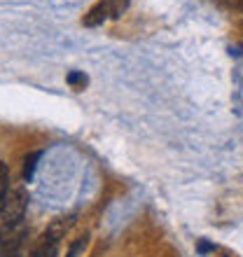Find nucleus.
I'll list each match as a JSON object with an SVG mask.
<instances>
[{
  "mask_svg": "<svg viewBox=\"0 0 243 257\" xmlns=\"http://www.w3.org/2000/svg\"><path fill=\"white\" fill-rule=\"evenodd\" d=\"M66 82H68V84H70L73 89L82 91V89L89 84V77L82 73V70H70V73H68V77H66Z\"/></svg>",
  "mask_w": 243,
  "mask_h": 257,
  "instance_id": "423d86ee",
  "label": "nucleus"
},
{
  "mask_svg": "<svg viewBox=\"0 0 243 257\" xmlns=\"http://www.w3.org/2000/svg\"><path fill=\"white\" fill-rule=\"evenodd\" d=\"M14 257H21V255H19V252H17V255H14Z\"/></svg>",
  "mask_w": 243,
  "mask_h": 257,
  "instance_id": "9b49d317",
  "label": "nucleus"
},
{
  "mask_svg": "<svg viewBox=\"0 0 243 257\" xmlns=\"http://www.w3.org/2000/svg\"><path fill=\"white\" fill-rule=\"evenodd\" d=\"M7 190H10V166L0 162V210L7 201Z\"/></svg>",
  "mask_w": 243,
  "mask_h": 257,
  "instance_id": "39448f33",
  "label": "nucleus"
},
{
  "mask_svg": "<svg viewBox=\"0 0 243 257\" xmlns=\"http://www.w3.org/2000/svg\"><path fill=\"white\" fill-rule=\"evenodd\" d=\"M40 155H33L31 159H26V176L31 178V173H33V169H35V159H38Z\"/></svg>",
  "mask_w": 243,
  "mask_h": 257,
  "instance_id": "1a4fd4ad",
  "label": "nucleus"
},
{
  "mask_svg": "<svg viewBox=\"0 0 243 257\" xmlns=\"http://www.w3.org/2000/svg\"><path fill=\"white\" fill-rule=\"evenodd\" d=\"M87 238H89V236L75 238L73 243H70V250H68V255H66V257H77V252H82L84 248H87Z\"/></svg>",
  "mask_w": 243,
  "mask_h": 257,
  "instance_id": "0eeeda50",
  "label": "nucleus"
},
{
  "mask_svg": "<svg viewBox=\"0 0 243 257\" xmlns=\"http://www.w3.org/2000/svg\"><path fill=\"white\" fill-rule=\"evenodd\" d=\"M26 208H28V192L24 190V187H17L12 194L7 196L5 206L0 210L3 227H19V224H24Z\"/></svg>",
  "mask_w": 243,
  "mask_h": 257,
  "instance_id": "f03ea898",
  "label": "nucleus"
},
{
  "mask_svg": "<svg viewBox=\"0 0 243 257\" xmlns=\"http://www.w3.org/2000/svg\"><path fill=\"white\" fill-rule=\"evenodd\" d=\"M210 248H213V245H210V243H203V241H201V243H199V250H201V252L210 250Z\"/></svg>",
  "mask_w": 243,
  "mask_h": 257,
  "instance_id": "9d476101",
  "label": "nucleus"
},
{
  "mask_svg": "<svg viewBox=\"0 0 243 257\" xmlns=\"http://www.w3.org/2000/svg\"><path fill=\"white\" fill-rule=\"evenodd\" d=\"M112 3V19H119L122 12L129 7V0H110Z\"/></svg>",
  "mask_w": 243,
  "mask_h": 257,
  "instance_id": "6e6552de",
  "label": "nucleus"
},
{
  "mask_svg": "<svg viewBox=\"0 0 243 257\" xmlns=\"http://www.w3.org/2000/svg\"><path fill=\"white\" fill-rule=\"evenodd\" d=\"M26 238V227H3L0 231V257H14Z\"/></svg>",
  "mask_w": 243,
  "mask_h": 257,
  "instance_id": "7ed1b4c3",
  "label": "nucleus"
},
{
  "mask_svg": "<svg viewBox=\"0 0 243 257\" xmlns=\"http://www.w3.org/2000/svg\"><path fill=\"white\" fill-rule=\"evenodd\" d=\"M108 17H112V3L110 0H101V3H96L91 10H89V14L84 17V26H101L103 21L108 19Z\"/></svg>",
  "mask_w": 243,
  "mask_h": 257,
  "instance_id": "20e7f679",
  "label": "nucleus"
},
{
  "mask_svg": "<svg viewBox=\"0 0 243 257\" xmlns=\"http://www.w3.org/2000/svg\"><path fill=\"white\" fill-rule=\"evenodd\" d=\"M73 224V217H59L56 222L49 224V229L40 236V241L35 243L28 257H56L59 255V243L61 238L66 236L68 227Z\"/></svg>",
  "mask_w": 243,
  "mask_h": 257,
  "instance_id": "f257e3e1",
  "label": "nucleus"
}]
</instances>
